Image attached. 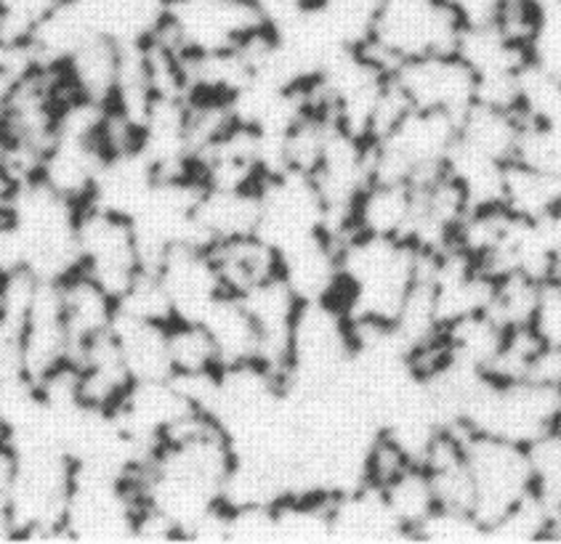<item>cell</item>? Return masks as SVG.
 Segmentation results:
<instances>
[{
    "label": "cell",
    "instance_id": "cell-44",
    "mask_svg": "<svg viewBox=\"0 0 561 544\" xmlns=\"http://www.w3.org/2000/svg\"><path fill=\"white\" fill-rule=\"evenodd\" d=\"M16 473H19L16 449L11 447L9 439H0V499H9V494L16 484Z\"/></svg>",
    "mask_w": 561,
    "mask_h": 544
},
{
    "label": "cell",
    "instance_id": "cell-13",
    "mask_svg": "<svg viewBox=\"0 0 561 544\" xmlns=\"http://www.w3.org/2000/svg\"><path fill=\"white\" fill-rule=\"evenodd\" d=\"M259 333V361L285 380L290 359V337L301 300L293 296L285 279L272 277L240 296Z\"/></svg>",
    "mask_w": 561,
    "mask_h": 544
},
{
    "label": "cell",
    "instance_id": "cell-12",
    "mask_svg": "<svg viewBox=\"0 0 561 544\" xmlns=\"http://www.w3.org/2000/svg\"><path fill=\"white\" fill-rule=\"evenodd\" d=\"M22 354L24 374L35 383L72 361V340L61 311L59 281L41 279L37 285L30 314L22 324Z\"/></svg>",
    "mask_w": 561,
    "mask_h": 544
},
{
    "label": "cell",
    "instance_id": "cell-39",
    "mask_svg": "<svg viewBox=\"0 0 561 544\" xmlns=\"http://www.w3.org/2000/svg\"><path fill=\"white\" fill-rule=\"evenodd\" d=\"M543 346H561V279H546L540 285L533 324Z\"/></svg>",
    "mask_w": 561,
    "mask_h": 544
},
{
    "label": "cell",
    "instance_id": "cell-45",
    "mask_svg": "<svg viewBox=\"0 0 561 544\" xmlns=\"http://www.w3.org/2000/svg\"><path fill=\"white\" fill-rule=\"evenodd\" d=\"M0 439H5V436H3V428H0Z\"/></svg>",
    "mask_w": 561,
    "mask_h": 544
},
{
    "label": "cell",
    "instance_id": "cell-22",
    "mask_svg": "<svg viewBox=\"0 0 561 544\" xmlns=\"http://www.w3.org/2000/svg\"><path fill=\"white\" fill-rule=\"evenodd\" d=\"M210 255H214L224 292L229 296H245L248 290L279 274L277 250L266 245L259 234L216 242L210 245Z\"/></svg>",
    "mask_w": 561,
    "mask_h": 544
},
{
    "label": "cell",
    "instance_id": "cell-9",
    "mask_svg": "<svg viewBox=\"0 0 561 544\" xmlns=\"http://www.w3.org/2000/svg\"><path fill=\"white\" fill-rule=\"evenodd\" d=\"M413 109L458 117L477 102V74L458 54H426L402 61L391 72Z\"/></svg>",
    "mask_w": 561,
    "mask_h": 544
},
{
    "label": "cell",
    "instance_id": "cell-17",
    "mask_svg": "<svg viewBox=\"0 0 561 544\" xmlns=\"http://www.w3.org/2000/svg\"><path fill=\"white\" fill-rule=\"evenodd\" d=\"M279 277L301 303L335 300L341 292L339 245L328 234L279 255Z\"/></svg>",
    "mask_w": 561,
    "mask_h": 544
},
{
    "label": "cell",
    "instance_id": "cell-25",
    "mask_svg": "<svg viewBox=\"0 0 561 544\" xmlns=\"http://www.w3.org/2000/svg\"><path fill=\"white\" fill-rule=\"evenodd\" d=\"M199 324L208 329L214 340L221 369L259 361V333L240 296H229V292L218 296Z\"/></svg>",
    "mask_w": 561,
    "mask_h": 544
},
{
    "label": "cell",
    "instance_id": "cell-1",
    "mask_svg": "<svg viewBox=\"0 0 561 544\" xmlns=\"http://www.w3.org/2000/svg\"><path fill=\"white\" fill-rule=\"evenodd\" d=\"M341 292L348 322L394 324L421 277L423 250L408 240L352 234L339 245Z\"/></svg>",
    "mask_w": 561,
    "mask_h": 544
},
{
    "label": "cell",
    "instance_id": "cell-31",
    "mask_svg": "<svg viewBox=\"0 0 561 544\" xmlns=\"http://www.w3.org/2000/svg\"><path fill=\"white\" fill-rule=\"evenodd\" d=\"M540 285H543V281L527 277V274H506V277H497L488 314L495 319L503 329L529 327V324H533L535 305H538Z\"/></svg>",
    "mask_w": 561,
    "mask_h": 544
},
{
    "label": "cell",
    "instance_id": "cell-21",
    "mask_svg": "<svg viewBox=\"0 0 561 544\" xmlns=\"http://www.w3.org/2000/svg\"><path fill=\"white\" fill-rule=\"evenodd\" d=\"M330 531L339 540H397V536H404L383 494L370 484L333 497Z\"/></svg>",
    "mask_w": 561,
    "mask_h": 544
},
{
    "label": "cell",
    "instance_id": "cell-5",
    "mask_svg": "<svg viewBox=\"0 0 561 544\" xmlns=\"http://www.w3.org/2000/svg\"><path fill=\"white\" fill-rule=\"evenodd\" d=\"M463 443L473 486V512L490 529L527 494H533L527 447L471 430H466Z\"/></svg>",
    "mask_w": 561,
    "mask_h": 544
},
{
    "label": "cell",
    "instance_id": "cell-18",
    "mask_svg": "<svg viewBox=\"0 0 561 544\" xmlns=\"http://www.w3.org/2000/svg\"><path fill=\"white\" fill-rule=\"evenodd\" d=\"M415 221V186L404 181H373L352 210L354 234L408 240Z\"/></svg>",
    "mask_w": 561,
    "mask_h": 544
},
{
    "label": "cell",
    "instance_id": "cell-40",
    "mask_svg": "<svg viewBox=\"0 0 561 544\" xmlns=\"http://www.w3.org/2000/svg\"><path fill=\"white\" fill-rule=\"evenodd\" d=\"M24 378L22 327L0 314V383Z\"/></svg>",
    "mask_w": 561,
    "mask_h": 544
},
{
    "label": "cell",
    "instance_id": "cell-29",
    "mask_svg": "<svg viewBox=\"0 0 561 544\" xmlns=\"http://www.w3.org/2000/svg\"><path fill=\"white\" fill-rule=\"evenodd\" d=\"M380 494H383L391 516H394L399 526H402L404 536H415L421 523L439 508V505H436L434 484L423 465L404 467V471L394 475L389 484L380 486Z\"/></svg>",
    "mask_w": 561,
    "mask_h": 544
},
{
    "label": "cell",
    "instance_id": "cell-42",
    "mask_svg": "<svg viewBox=\"0 0 561 544\" xmlns=\"http://www.w3.org/2000/svg\"><path fill=\"white\" fill-rule=\"evenodd\" d=\"M525 380L561 393V346H540V351L529 361Z\"/></svg>",
    "mask_w": 561,
    "mask_h": 544
},
{
    "label": "cell",
    "instance_id": "cell-11",
    "mask_svg": "<svg viewBox=\"0 0 561 544\" xmlns=\"http://www.w3.org/2000/svg\"><path fill=\"white\" fill-rule=\"evenodd\" d=\"M163 281L176 322H199L218 296H224L210 247L179 245L171 247L154 266Z\"/></svg>",
    "mask_w": 561,
    "mask_h": 544
},
{
    "label": "cell",
    "instance_id": "cell-24",
    "mask_svg": "<svg viewBox=\"0 0 561 544\" xmlns=\"http://www.w3.org/2000/svg\"><path fill=\"white\" fill-rule=\"evenodd\" d=\"M522 128L525 117L519 112L473 102L458 120V141L484 158L508 165L516 158Z\"/></svg>",
    "mask_w": 561,
    "mask_h": 544
},
{
    "label": "cell",
    "instance_id": "cell-2",
    "mask_svg": "<svg viewBox=\"0 0 561 544\" xmlns=\"http://www.w3.org/2000/svg\"><path fill=\"white\" fill-rule=\"evenodd\" d=\"M27 255V271L43 281H61L80 271V205L48 189L41 178L11 189L9 212Z\"/></svg>",
    "mask_w": 561,
    "mask_h": 544
},
{
    "label": "cell",
    "instance_id": "cell-38",
    "mask_svg": "<svg viewBox=\"0 0 561 544\" xmlns=\"http://www.w3.org/2000/svg\"><path fill=\"white\" fill-rule=\"evenodd\" d=\"M227 510H229L227 540H245V542L277 540L274 505H248V508H227Z\"/></svg>",
    "mask_w": 561,
    "mask_h": 544
},
{
    "label": "cell",
    "instance_id": "cell-8",
    "mask_svg": "<svg viewBox=\"0 0 561 544\" xmlns=\"http://www.w3.org/2000/svg\"><path fill=\"white\" fill-rule=\"evenodd\" d=\"M80 271L104 287L112 298H121L126 287L139 277V242L128 218L115 216L93 205H83L78 216Z\"/></svg>",
    "mask_w": 561,
    "mask_h": 544
},
{
    "label": "cell",
    "instance_id": "cell-6",
    "mask_svg": "<svg viewBox=\"0 0 561 544\" xmlns=\"http://www.w3.org/2000/svg\"><path fill=\"white\" fill-rule=\"evenodd\" d=\"M141 499L130 481L110 478L72 465V489L65 510L67 540H130Z\"/></svg>",
    "mask_w": 561,
    "mask_h": 544
},
{
    "label": "cell",
    "instance_id": "cell-26",
    "mask_svg": "<svg viewBox=\"0 0 561 544\" xmlns=\"http://www.w3.org/2000/svg\"><path fill=\"white\" fill-rule=\"evenodd\" d=\"M112 337L121 348L130 378L136 380H163L173 378L171 356H168V324L141 322V319L115 316Z\"/></svg>",
    "mask_w": 561,
    "mask_h": 544
},
{
    "label": "cell",
    "instance_id": "cell-3",
    "mask_svg": "<svg viewBox=\"0 0 561 544\" xmlns=\"http://www.w3.org/2000/svg\"><path fill=\"white\" fill-rule=\"evenodd\" d=\"M463 22L447 0H380L376 30L363 51L394 72L397 65L426 54H455Z\"/></svg>",
    "mask_w": 561,
    "mask_h": 544
},
{
    "label": "cell",
    "instance_id": "cell-23",
    "mask_svg": "<svg viewBox=\"0 0 561 544\" xmlns=\"http://www.w3.org/2000/svg\"><path fill=\"white\" fill-rule=\"evenodd\" d=\"M121 43L112 40L107 35H93L89 43H83L61 65V72H65V80L72 93L112 106V99H115L117 91V78H121Z\"/></svg>",
    "mask_w": 561,
    "mask_h": 544
},
{
    "label": "cell",
    "instance_id": "cell-41",
    "mask_svg": "<svg viewBox=\"0 0 561 544\" xmlns=\"http://www.w3.org/2000/svg\"><path fill=\"white\" fill-rule=\"evenodd\" d=\"M24 268H27V255H24L22 236L9 216H0V279Z\"/></svg>",
    "mask_w": 561,
    "mask_h": 544
},
{
    "label": "cell",
    "instance_id": "cell-16",
    "mask_svg": "<svg viewBox=\"0 0 561 544\" xmlns=\"http://www.w3.org/2000/svg\"><path fill=\"white\" fill-rule=\"evenodd\" d=\"M72 364L78 367L80 374V398L93 409L115 412L128 387L134 385V378L123 361L112 329L78 348L72 356Z\"/></svg>",
    "mask_w": 561,
    "mask_h": 544
},
{
    "label": "cell",
    "instance_id": "cell-19",
    "mask_svg": "<svg viewBox=\"0 0 561 544\" xmlns=\"http://www.w3.org/2000/svg\"><path fill=\"white\" fill-rule=\"evenodd\" d=\"M261 197L255 189H210L203 186L195 205V223L203 245L251 236L259 229Z\"/></svg>",
    "mask_w": 561,
    "mask_h": 544
},
{
    "label": "cell",
    "instance_id": "cell-14",
    "mask_svg": "<svg viewBox=\"0 0 561 544\" xmlns=\"http://www.w3.org/2000/svg\"><path fill=\"white\" fill-rule=\"evenodd\" d=\"M158 178V171L139 147L128 149V152L107 154L96 176V184H93L91 199L85 205L115 212V216L130 221L145 205Z\"/></svg>",
    "mask_w": 561,
    "mask_h": 544
},
{
    "label": "cell",
    "instance_id": "cell-7",
    "mask_svg": "<svg viewBox=\"0 0 561 544\" xmlns=\"http://www.w3.org/2000/svg\"><path fill=\"white\" fill-rule=\"evenodd\" d=\"M261 218L255 234L277 255L325 234V202L307 173L285 171L259 184Z\"/></svg>",
    "mask_w": 561,
    "mask_h": 544
},
{
    "label": "cell",
    "instance_id": "cell-27",
    "mask_svg": "<svg viewBox=\"0 0 561 544\" xmlns=\"http://www.w3.org/2000/svg\"><path fill=\"white\" fill-rule=\"evenodd\" d=\"M380 0H309L317 27L339 51L363 48L376 30Z\"/></svg>",
    "mask_w": 561,
    "mask_h": 544
},
{
    "label": "cell",
    "instance_id": "cell-20",
    "mask_svg": "<svg viewBox=\"0 0 561 544\" xmlns=\"http://www.w3.org/2000/svg\"><path fill=\"white\" fill-rule=\"evenodd\" d=\"M61 311H65L67 333L72 340V356L93 337L110 333L117 316V300L89 274L75 271L59 281Z\"/></svg>",
    "mask_w": 561,
    "mask_h": 544
},
{
    "label": "cell",
    "instance_id": "cell-37",
    "mask_svg": "<svg viewBox=\"0 0 561 544\" xmlns=\"http://www.w3.org/2000/svg\"><path fill=\"white\" fill-rule=\"evenodd\" d=\"M56 5V0H0V40L27 46L35 27Z\"/></svg>",
    "mask_w": 561,
    "mask_h": 544
},
{
    "label": "cell",
    "instance_id": "cell-15",
    "mask_svg": "<svg viewBox=\"0 0 561 544\" xmlns=\"http://www.w3.org/2000/svg\"><path fill=\"white\" fill-rule=\"evenodd\" d=\"M104 154L102 143L89 139H67L56 136L48 152L43 154L41 173L37 178L61 197L83 208L91 199L93 184H96L99 171H102Z\"/></svg>",
    "mask_w": 561,
    "mask_h": 544
},
{
    "label": "cell",
    "instance_id": "cell-28",
    "mask_svg": "<svg viewBox=\"0 0 561 544\" xmlns=\"http://www.w3.org/2000/svg\"><path fill=\"white\" fill-rule=\"evenodd\" d=\"M503 205L522 221H540L561 210V176L508 162L503 173Z\"/></svg>",
    "mask_w": 561,
    "mask_h": 544
},
{
    "label": "cell",
    "instance_id": "cell-43",
    "mask_svg": "<svg viewBox=\"0 0 561 544\" xmlns=\"http://www.w3.org/2000/svg\"><path fill=\"white\" fill-rule=\"evenodd\" d=\"M447 5L458 14L463 27H477V24L495 22L506 0H447Z\"/></svg>",
    "mask_w": 561,
    "mask_h": 544
},
{
    "label": "cell",
    "instance_id": "cell-33",
    "mask_svg": "<svg viewBox=\"0 0 561 544\" xmlns=\"http://www.w3.org/2000/svg\"><path fill=\"white\" fill-rule=\"evenodd\" d=\"M529 65L561 83V0H546L538 5L533 35L527 40Z\"/></svg>",
    "mask_w": 561,
    "mask_h": 544
},
{
    "label": "cell",
    "instance_id": "cell-10",
    "mask_svg": "<svg viewBox=\"0 0 561 544\" xmlns=\"http://www.w3.org/2000/svg\"><path fill=\"white\" fill-rule=\"evenodd\" d=\"M195 412L199 409L186 396L182 383L176 378H163L136 380L112 415L130 439L149 452H158L165 436Z\"/></svg>",
    "mask_w": 561,
    "mask_h": 544
},
{
    "label": "cell",
    "instance_id": "cell-35",
    "mask_svg": "<svg viewBox=\"0 0 561 544\" xmlns=\"http://www.w3.org/2000/svg\"><path fill=\"white\" fill-rule=\"evenodd\" d=\"M514 162L535 167V171L561 176V128L553 123L525 120Z\"/></svg>",
    "mask_w": 561,
    "mask_h": 544
},
{
    "label": "cell",
    "instance_id": "cell-32",
    "mask_svg": "<svg viewBox=\"0 0 561 544\" xmlns=\"http://www.w3.org/2000/svg\"><path fill=\"white\" fill-rule=\"evenodd\" d=\"M117 314L154 324L176 322L171 300H168L163 281H160L154 268H141L139 277L130 281L126 292L117 298Z\"/></svg>",
    "mask_w": 561,
    "mask_h": 544
},
{
    "label": "cell",
    "instance_id": "cell-30",
    "mask_svg": "<svg viewBox=\"0 0 561 544\" xmlns=\"http://www.w3.org/2000/svg\"><path fill=\"white\" fill-rule=\"evenodd\" d=\"M168 356L176 378L218 372V354L208 329L199 322H171L168 324Z\"/></svg>",
    "mask_w": 561,
    "mask_h": 544
},
{
    "label": "cell",
    "instance_id": "cell-36",
    "mask_svg": "<svg viewBox=\"0 0 561 544\" xmlns=\"http://www.w3.org/2000/svg\"><path fill=\"white\" fill-rule=\"evenodd\" d=\"M484 536H488V526L471 510L455 508H436L415 531V540L434 542H471L484 540Z\"/></svg>",
    "mask_w": 561,
    "mask_h": 544
},
{
    "label": "cell",
    "instance_id": "cell-34",
    "mask_svg": "<svg viewBox=\"0 0 561 544\" xmlns=\"http://www.w3.org/2000/svg\"><path fill=\"white\" fill-rule=\"evenodd\" d=\"M535 497L548 508H561V430H548L527 447Z\"/></svg>",
    "mask_w": 561,
    "mask_h": 544
},
{
    "label": "cell",
    "instance_id": "cell-4",
    "mask_svg": "<svg viewBox=\"0 0 561 544\" xmlns=\"http://www.w3.org/2000/svg\"><path fill=\"white\" fill-rule=\"evenodd\" d=\"M266 27L255 0H165L163 22L152 35L192 56L234 51Z\"/></svg>",
    "mask_w": 561,
    "mask_h": 544
}]
</instances>
